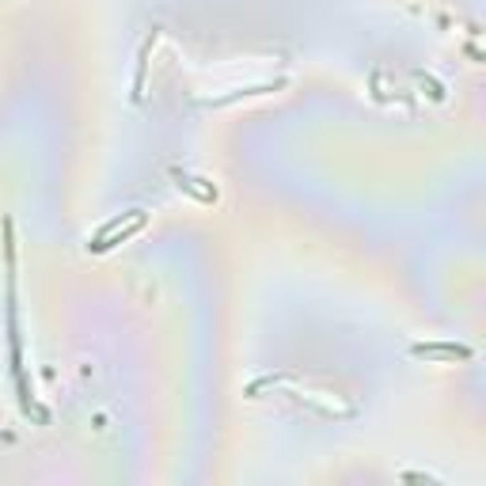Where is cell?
<instances>
[{"label":"cell","mask_w":486,"mask_h":486,"mask_svg":"<svg viewBox=\"0 0 486 486\" xmlns=\"http://www.w3.org/2000/svg\"><path fill=\"white\" fill-rule=\"evenodd\" d=\"M145 209H129V213H122V217H114V220H107L103 228H99V236L87 243V251L92 255H103V251H110V247H118V243H126L129 236H134L137 228H145Z\"/></svg>","instance_id":"cell-1"},{"label":"cell","mask_w":486,"mask_h":486,"mask_svg":"<svg viewBox=\"0 0 486 486\" xmlns=\"http://www.w3.org/2000/svg\"><path fill=\"white\" fill-rule=\"evenodd\" d=\"M414 357H445V361H468L471 350L468 346H456V342H418L411 346Z\"/></svg>","instance_id":"cell-2"},{"label":"cell","mask_w":486,"mask_h":486,"mask_svg":"<svg viewBox=\"0 0 486 486\" xmlns=\"http://www.w3.org/2000/svg\"><path fill=\"white\" fill-rule=\"evenodd\" d=\"M175 179H179V186H183V190H190L194 198H198V202H217V194H209V190H198V183H202V179H190V175H183V171H175Z\"/></svg>","instance_id":"cell-3"}]
</instances>
